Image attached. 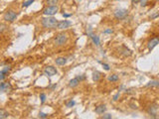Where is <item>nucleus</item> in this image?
<instances>
[{"instance_id": "25", "label": "nucleus", "mask_w": 159, "mask_h": 119, "mask_svg": "<svg viewBox=\"0 0 159 119\" xmlns=\"http://www.w3.org/2000/svg\"><path fill=\"white\" fill-rule=\"evenodd\" d=\"M100 118H101V119H111V118H112V115L109 114V113H106V114L103 113V115H102Z\"/></svg>"}, {"instance_id": "8", "label": "nucleus", "mask_w": 159, "mask_h": 119, "mask_svg": "<svg viewBox=\"0 0 159 119\" xmlns=\"http://www.w3.org/2000/svg\"><path fill=\"white\" fill-rule=\"evenodd\" d=\"M72 26V22L69 21V20H63V21H60L58 23V26H57V29H60V30H65V29H68L69 27Z\"/></svg>"}, {"instance_id": "18", "label": "nucleus", "mask_w": 159, "mask_h": 119, "mask_svg": "<svg viewBox=\"0 0 159 119\" xmlns=\"http://www.w3.org/2000/svg\"><path fill=\"white\" fill-rule=\"evenodd\" d=\"M107 79H108V81H111V82H116V81H118V79H119V76H118L117 74H111V75H109V76L107 77Z\"/></svg>"}, {"instance_id": "11", "label": "nucleus", "mask_w": 159, "mask_h": 119, "mask_svg": "<svg viewBox=\"0 0 159 119\" xmlns=\"http://www.w3.org/2000/svg\"><path fill=\"white\" fill-rule=\"evenodd\" d=\"M105 111H106V105L105 104H99L94 108V112L96 114H99V115L105 113Z\"/></svg>"}, {"instance_id": "22", "label": "nucleus", "mask_w": 159, "mask_h": 119, "mask_svg": "<svg viewBox=\"0 0 159 119\" xmlns=\"http://www.w3.org/2000/svg\"><path fill=\"white\" fill-rule=\"evenodd\" d=\"M10 70H11V67H10V66H5L3 69H1V70H0V72H1V73H3V74H5V75H7V74H8V72H9Z\"/></svg>"}, {"instance_id": "21", "label": "nucleus", "mask_w": 159, "mask_h": 119, "mask_svg": "<svg viewBox=\"0 0 159 119\" xmlns=\"http://www.w3.org/2000/svg\"><path fill=\"white\" fill-rule=\"evenodd\" d=\"M59 2V0H46V4L48 6H53V5H57V3Z\"/></svg>"}, {"instance_id": "20", "label": "nucleus", "mask_w": 159, "mask_h": 119, "mask_svg": "<svg viewBox=\"0 0 159 119\" xmlns=\"http://www.w3.org/2000/svg\"><path fill=\"white\" fill-rule=\"evenodd\" d=\"M135 90H136V88H134V87L126 88V89H124V93H126V94H132V93L135 92Z\"/></svg>"}, {"instance_id": "4", "label": "nucleus", "mask_w": 159, "mask_h": 119, "mask_svg": "<svg viewBox=\"0 0 159 119\" xmlns=\"http://www.w3.org/2000/svg\"><path fill=\"white\" fill-rule=\"evenodd\" d=\"M17 16H18V14H17L14 10H7V11L4 13V15H3V19H4V21H6V22L12 23V22H14V21L16 20Z\"/></svg>"}, {"instance_id": "17", "label": "nucleus", "mask_w": 159, "mask_h": 119, "mask_svg": "<svg viewBox=\"0 0 159 119\" xmlns=\"http://www.w3.org/2000/svg\"><path fill=\"white\" fill-rule=\"evenodd\" d=\"M91 40H92V43L95 45V46H99L100 45V40H99V37L96 36V35H92L91 36Z\"/></svg>"}, {"instance_id": "1", "label": "nucleus", "mask_w": 159, "mask_h": 119, "mask_svg": "<svg viewBox=\"0 0 159 119\" xmlns=\"http://www.w3.org/2000/svg\"><path fill=\"white\" fill-rule=\"evenodd\" d=\"M59 21L53 16H47L41 19V24L46 29H56Z\"/></svg>"}, {"instance_id": "35", "label": "nucleus", "mask_w": 159, "mask_h": 119, "mask_svg": "<svg viewBox=\"0 0 159 119\" xmlns=\"http://www.w3.org/2000/svg\"><path fill=\"white\" fill-rule=\"evenodd\" d=\"M139 2L141 3V4H140L141 6H146V5H147V4H146V2H147V0H140Z\"/></svg>"}, {"instance_id": "31", "label": "nucleus", "mask_w": 159, "mask_h": 119, "mask_svg": "<svg viewBox=\"0 0 159 119\" xmlns=\"http://www.w3.org/2000/svg\"><path fill=\"white\" fill-rule=\"evenodd\" d=\"M157 17H159V12H156V13H154L153 15H151V16H150V19L153 20V19H156Z\"/></svg>"}, {"instance_id": "5", "label": "nucleus", "mask_w": 159, "mask_h": 119, "mask_svg": "<svg viewBox=\"0 0 159 119\" xmlns=\"http://www.w3.org/2000/svg\"><path fill=\"white\" fill-rule=\"evenodd\" d=\"M58 11H59V7L57 5H53V6H47L43 10V13L46 16H54L56 13H58Z\"/></svg>"}, {"instance_id": "30", "label": "nucleus", "mask_w": 159, "mask_h": 119, "mask_svg": "<svg viewBox=\"0 0 159 119\" xmlns=\"http://www.w3.org/2000/svg\"><path fill=\"white\" fill-rule=\"evenodd\" d=\"M119 96H120V93H119V92H117L116 94H114V95H113V97H112L113 101H117V100H118V98H119Z\"/></svg>"}, {"instance_id": "12", "label": "nucleus", "mask_w": 159, "mask_h": 119, "mask_svg": "<svg viewBox=\"0 0 159 119\" xmlns=\"http://www.w3.org/2000/svg\"><path fill=\"white\" fill-rule=\"evenodd\" d=\"M121 49H122V51L120 50V54L123 56V57H125V58H127V57H130L131 55H132V52L126 47V46H124V45H122L121 47H120Z\"/></svg>"}, {"instance_id": "6", "label": "nucleus", "mask_w": 159, "mask_h": 119, "mask_svg": "<svg viewBox=\"0 0 159 119\" xmlns=\"http://www.w3.org/2000/svg\"><path fill=\"white\" fill-rule=\"evenodd\" d=\"M157 110H158V105L156 103H151L147 107V113L150 115L152 118H157Z\"/></svg>"}, {"instance_id": "32", "label": "nucleus", "mask_w": 159, "mask_h": 119, "mask_svg": "<svg viewBox=\"0 0 159 119\" xmlns=\"http://www.w3.org/2000/svg\"><path fill=\"white\" fill-rule=\"evenodd\" d=\"M6 28H7V26H6V25H4V24H0V33H2L3 31H5V30H6Z\"/></svg>"}, {"instance_id": "39", "label": "nucleus", "mask_w": 159, "mask_h": 119, "mask_svg": "<svg viewBox=\"0 0 159 119\" xmlns=\"http://www.w3.org/2000/svg\"><path fill=\"white\" fill-rule=\"evenodd\" d=\"M140 0H131V2L133 3V4H136V3H138Z\"/></svg>"}, {"instance_id": "34", "label": "nucleus", "mask_w": 159, "mask_h": 119, "mask_svg": "<svg viewBox=\"0 0 159 119\" xmlns=\"http://www.w3.org/2000/svg\"><path fill=\"white\" fill-rule=\"evenodd\" d=\"M77 78H78V79L80 81V80H83V79H85V75H84V74H82V75H78V76H77Z\"/></svg>"}, {"instance_id": "9", "label": "nucleus", "mask_w": 159, "mask_h": 119, "mask_svg": "<svg viewBox=\"0 0 159 119\" xmlns=\"http://www.w3.org/2000/svg\"><path fill=\"white\" fill-rule=\"evenodd\" d=\"M158 44H159V38L151 39V40L148 42V44H147V48H148L149 51H151V50H153Z\"/></svg>"}, {"instance_id": "14", "label": "nucleus", "mask_w": 159, "mask_h": 119, "mask_svg": "<svg viewBox=\"0 0 159 119\" xmlns=\"http://www.w3.org/2000/svg\"><path fill=\"white\" fill-rule=\"evenodd\" d=\"M145 86L146 87H157V88H159V80H157V79L150 80L145 84Z\"/></svg>"}, {"instance_id": "27", "label": "nucleus", "mask_w": 159, "mask_h": 119, "mask_svg": "<svg viewBox=\"0 0 159 119\" xmlns=\"http://www.w3.org/2000/svg\"><path fill=\"white\" fill-rule=\"evenodd\" d=\"M40 99H41L42 103H45V101H46V94L45 93H41L40 94Z\"/></svg>"}, {"instance_id": "3", "label": "nucleus", "mask_w": 159, "mask_h": 119, "mask_svg": "<svg viewBox=\"0 0 159 119\" xmlns=\"http://www.w3.org/2000/svg\"><path fill=\"white\" fill-rule=\"evenodd\" d=\"M113 16H114V18L116 20H124L128 16V10L127 9H123V8L116 9L113 12Z\"/></svg>"}, {"instance_id": "29", "label": "nucleus", "mask_w": 159, "mask_h": 119, "mask_svg": "<svg viewBox=\"0 0 159 119\" xmlns=\"http://www.w3.org/2000/svg\"><path fill=\"white\" fill-rule=\"evenodd\" d=\"M129 106H130L131 109H137L138 108L137 105H136V103H134V102H129Z\"/></svg>"}, {"instance_id": "36", "label": "nucleus", "mask_w": 159, "mask_h": 119, "mask_svg": "<svg viewBox=\"0 0 159 119\" xmlns=\"http://www.w3.org/2000/svg\"><path fill=\"white\" fill-rule=\"evenodd\" d=\"M6 76H7V75H5V74H3V73H1V72H0V81H2L3 79H5V78H6Z\"/></svg>"}, {"instance_id": "2", "label": "nucleus", "mask_w": 159, "mask_h": 119, "mask_svg": "<svg viewBox=\"0 0 159 119\" xmlns=\"http://www.w3.org/2000/svg\"><path fill=\"white\" fill-rule=\"evenodd\" d=\"M68 39H69V37H68L67 33H64V32L59 33L54 38V44L56 47H62L68 42Z\"/></svg>"}, {"instance_id": "37", "label": "nucleus", "mask_w": 159, "mask_h": 119, "mask_svg": "<svg viewBox=\"0 0 159 119\" xmlns=\"http://www.w3.org/2000/svg\"><path fill=\"white\" fill-rule=\"evenodd\" d=\"M72 16V14H69V13H63V17L64 18H69V17H71Z\"/></svg>"}, {"instance_id": "23", "label": "nucleus", "mask_w": 159, "mask_h": 119, "mask_svg": "<svg viewBox=\"0 0 159 119\" xmlns=\"http://www.w3.org/2000/svg\"><path fill=\"white\" fill-rule=\"evenodd\" d=\"M34 1H35V0H27V1H25V2L22 4V7H23V8H24V7H25V8H26V7H29L32 3H34Z\"/></svg>"}, {"instance_id": "26", "label": "nucleus", "mask_w": 159, "mask_h": 119, "mask_svg": "<svg viewBox=\"0 0 159 119\" xmlns=\"http://www.w3.org/2000/svg\"><path fill=\"white\" fill-rule=\"evenodd\" d=\"M98 62L102 64V66H103V68H104L105 70H109V68H110V67H109V65H108L107 63H105V62H102V61H100V60H98Z\"/></svg>"}, {"instance_id": "33", "label": "nucleus", "mask_w": 159, "mask_h": 119, "mask_svg": "<svg viewBox=\"0 0 159 119\" xmlns=\"http://www.w3.org/2000/svg\"><path fill=\"white\" fill-rule=\"evenodd\" d=\"M112 32H113L112 29H106V30L103 31V34H111Z\"/></svg>"}, {"instance_id": "15", "label": "nucleus", "mask_w": 159, "mask_h": 119, "mask_svg": "<svg viewBox=\"0 0 159 119\" xmlns=\"http://www.w3.org/2000/svg\"><path fill=\"white\" fill-rule=\"evenodd\" d=\"M101 78V72L98 70H94L92 72V80L93 81H99Z\"/></svg>"}, {"instance_id": "24", "label": "nucleus", "mask_w": 159, "mask_h": 119, "mask_svg": "<svg viewBox=\"0 0 159 119\" xmlns=\"http://www.w3.org/2000/svg\"><path fill=\"white\" fill-rule=\"evenodd\" d=\"M75 104H76V102H75L74 100L71 99V100H69V101L66 103V106H67V107H73Z\"/></svg>"}, {"instance_id": "10", "label": "nucleus", "mask_w": 159, "mask_h": 119, "mask_svg": "<svg viewBox=\"0 0 159 119\" xmlns=\"http://www.w3.org/2000/svg\"><path fill=\"white\" fill-rule=\"evenodd\" d=\"M12 90V86L9 82H0V91H5V92H9Z\"/></svg>"}, {"instance_id": "19", "label": "nucleus", "mask_w": 159, "mask_h": 119, "mask_svg": "<svg viewBox=\"0 0 159 119\" xmlns=\"http://www.w3.org/2000/svg\"><path fill=\"white\" fill-rule=\"evenodd\" d=\"M9 116V113L4 110V109H0V119H5V118H8Z\"/></svg>"}, {"instance_id": "16", "label": "nucleus", "mask_w": 159, "mask_h": 119, "mask_svg": "<svg viewBox=\"0 0 159 119\" xmlns=\"http://www.w3.org/2000/svg\"><path fill=\"white\" fill-rule=\"evenodd\" d=\"M79 84H80V80H79L77 77H75V78L71 79V80H70V82H69V86H70V87H72V88L77 87Z\"/></svg>"}, {"instance_id": "7", "label": "nucleus", "mask_w": 159, "mask_h": 119, "mask_svg": "<svg viewBox=\"0 0 159 119\" xmlns=\"http://www.w3.org/2000/svg\"><path fill=\"white\" fill-rule=\"evenodd\" d=\"M58 72L57 68L53 65H47L45 68H44V73L47 75V76H53L55 75L56 73Z\"/></svg>"}, {"instance_id": "13", "label": "nucleus", "mask_w": 159, "mask_h": 119, "mask_svg": "<svg viewBox=\"0 0 159 119\" xmlns=\"http://www.w3.org/2000/svg\"><path fill=\"white\" fill-rule=\"evenodd\" d=\"M67 61H68V59H67V58H64V57H59V58H57V59L55 60V62H56V64H58V65H65V64L67 63Z\"/></svg>"}, {"instance_id": "28", "label": "nucleus", "mask_w": 159, "mask_h": 119, "mask_svg": "<svg viewBox=\"0 0 159 119\" xmlns=\"http://www.w3.org/2000/svg\"><path fill=\"white\" fill-rule=\"evenodd\" d=\"M48 114L47 113H44V112H40L39 113V118H48Z\"/></svg>"}, {"instance_id": "38", "label": "nucleus", "mask_w": 159, "mask_h": 119, "mask_svg": "<svg viewBox=\"0 0 159 119\" xmlns=\"http://www.w3.org/2000/svg\"><path fill=\"white\" fill-rule=\"evenodd\" d=\"M123 88H124V85H123V84H121V85L119 86V88H118V90H119V91H121V90H122Z\"/></svg>"}]
</instances>
